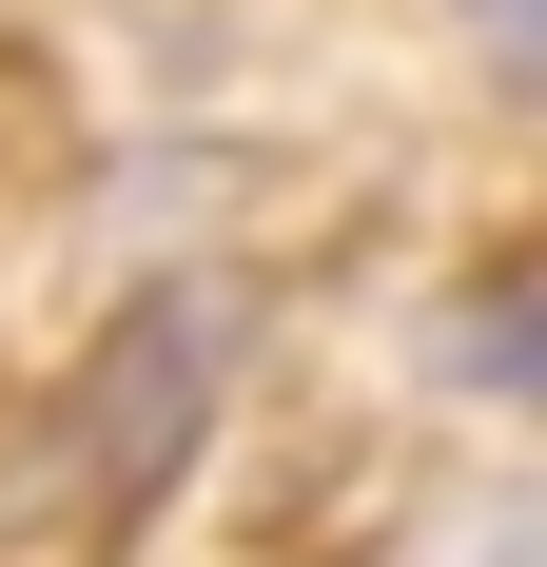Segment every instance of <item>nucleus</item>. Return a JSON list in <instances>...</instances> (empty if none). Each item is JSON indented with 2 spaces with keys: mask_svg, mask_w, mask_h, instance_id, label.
<instances>
[{
  "mask_svg": "<svg viewBox=\"0 0 547 567\" xmlns=\"http://www.w3.org/2000/svg\"><path fill=\"white\" fill-rule=\"evenodd\" d=\"M469 40H489V79H528V0H469Z\"/></svg>",
  "mask_w": 547,
  "mask_h": 567,
  "instance_id": "f03ea898",
  "label": "nucleus"
},
{
  "mask_svg": "<svg viewBox=\"0 0 547 567\" xmlns=\"http://www.w3.org/2000/svg\"><path fill=\"white\" fill-rule=\"evenodd\" d=\"M216 372H235V293H196V275L117 293L99 372H79V431H59V470H79V509H99V528H137L176 470H196V431H216Z\"/></svg>",
  "mask_w": 547,
  "mask_h": 567,
  "instance_id": "f257e3e1",
  "label": "nucleus"
}]
</instances>
